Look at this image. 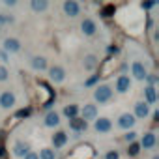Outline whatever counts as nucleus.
Wrapping results in <instances>:
<instances>
[{"instance_id":"nucleus-1","label":"nucleus","mask_w":159,"mask_h":159,"mask_svg":"<svg viewBox=\"0 0 159 159\" xmlns=\"http://www.w3.org/2000/svg\"><path fill=\"white\" fill-rule=\"evenodd\" d=\"M94 157H96V150L92 144H79L64 159H94Z\"/></svg>"},{"instance_id":"nucleus-2","label":"nucleus","mask_w":159,"mask_h":159,"mask_svg":"<svg viewBox=\"0 0 159 159\" xmlns=\"http://www.w3.org/2000/svg\"><path fill=\"white\" fill-rule=\"evenodd\" d=\"M111 98H112V88L109 84H101L94 90V99L98 103H107Z\"/></svg>"},{"instance_id":"nucleus-3","label":"nucleus","mask_w":159,"mask_h":159,"mask_svg":"<svg viewBox=\"0 0 159 159\" xmlns=\"http://www.w3.org/2000/svg\"><path fill=\"white\" fill-rule=\"evenodd\" d=\"M116 71V60L112 58V56H109V58H105L101 64H99V75L98 77H109V75H112Z\"/></svg>"},{"instance_id":"nucleus-4","label":"nucleus","mask_w":159,"mask_h":159,"mask_svg":"<svg viewBox=\"0 0 159 159\" xmlns=\"http://www.w3.org/2000/svg\"><path fill=\"white\" fill-rule=\"evenodd\" d=\"M81 118L88 124V120H98V107L92 103H86L81 111Z\"/></svg>"},{"instance_id":"nucleus-5","label":"nucleus","mask_w":159,"mask_h":159,"mask_svg":"<svg viewBox=\"0 0 159 159\" xmlns=\"http://www.w3.org/2000/svg\"><path fill=\"white\" fill-rule=\"evenodd\" d=\"M15 105V94L13 92H2L0 94V107L2 109H11Z\"/></svg>"},{"instance_id":"nucleus-6","label":"nucleus","mask_w":159,"mask_h":159,"mask_svg":"<svg viewBox=\"0 0 159 159\" xmlns=\"http://www.w3.org/2000/svg\"><path fill=\"white\" fill-rule=\"evenodd\" d=\"M64 11L69 17H77L79 11H81V6H79L75 0H66V2H64Z\"/></svg>"},{"instance_id":"nucleus-7","label":"nucleus","mask_w":159,"mask_h":159,"mask_svg":"<svg viewBox=\"0 0 159 159\" xmlns=\"http://www.w3.org/2000/svg\"><path fill=\"white\" fill-rule=\"evenodd\" d=\"M131 86V79L127 75H120L118 77V81H116V92L118 94H125Z\"/></svg>"},{"instance_id":"nucleus-8","label":"nucleus","mask_w":159,"mask_h":159,"mask_svg":"<svg viewBox=\"0 0 159 159\" xmlns=\"http://www.w3.org/2000/svg\"><path fill=\"white\" fill-rule=\"evenodd\" d=\"M135 116L133 114H129V112H124L120 118H118V125L122 127V129H131L133 125H135Z\"/></svg>"},{"instance_id":"nucleus-9","label":"nucleus","mask_w":159,"mask_h":159,"mask_svg":"<svg viewBox=\"0 0 159 159\" xmlns=\"http://www.w3.org/2000/svg\"><path fill=\"white\" fill-rule=\"evenodd\" d=\"M131 73H133L135 79H139V81H144V79L148 77V73H146V69H144V66L140 62H133L131 64Z\"/></svg>"},{"instance_id":"nucleus-10","label":"nucleus","mask_w":159,"mask_h":159,"mask_svg":"<svg viewBox=\"0 0 159 159\" xmlns=\"http://www.w3.org/2000/svg\"><path fill=\"white\" fill-rule=\"evenodd\" d=\"M81 30H83L84 36H94L96 30H98V25H96V21H92V19H84V21L81 23Z\"/></svg>"},{"instance_id":"nucleus-11","label":"nucleus","mask_w":159,"mask_h":159,"mask_svg":"<svg viewBox=\"0 0 159 159\" xmlns=\"http://www.w3.org/2000/svg\"><path fill=\"white\" fill-rule=\"evenodd\" d=\"M49 75H51V79L54 83H62L64 79H66V71H64V67H60V66H52L51 69H49Z\"/></svg>"},{"instance_id":"nucleus-12","label":"nucleus","mask_w":159,"mask_h":159,"mask_svg":"<svg viewBox=\"0 0 159 159\" xmlns=\"http://www.w3.org/2000/svg\"><path fill=\"white\" fill-rule=\"evenodd\" d=\"M94 127H96V131H99V133H109V131L112 129V124H111L109 118H99V120H96Z\"/></svg>"},{"instance_id":"nucleus-13","label":"nucleus","mask_w":159,"mask_h":159,"mask_svg":"<svg viewBox=\"0 0 159 159\" xmlns=\"http://www.w3.org/2000/svg\"><path fill=\"white\" fill-rule=\"evenodd\" d=\"M4 49L8 52H17V51H21V41L15 39V38H6L4 39Z\"/></svg>"},{"instance_id":"nucleus-14","label":"nucleus","mask_w":159,"mask_h":159,"mask_svg":"<svg viewBox=\"0 0 159 159\" xmlns=\"http://www.w3.org/2000/svg\"><path fill=\"white\" fill-rule=\"evenodd\" d=\"M150 114V107H148V103H144V101H139L137 105H135V118H146Z\"/></svg>"},{"instance_id":"nucleus-15","label":"nucleus","mask_w":159,"mask_h":159,"mask_svg":"<svg viewBox=\"0 0 159 159\" xmlns=\"http://www.w3.org/2000/svg\"><path fill=\"white\" fill-rule=\"evenodd\" d=\"M66 142H67V133H66V131H56V133L52 135V144H54V148H62Z\"/></svg>"},{"instance_id":"nucleus-16","label":"nucleus","mask_w":159,"mask_h":159,"mask_svg":"<svg viewBox=\"0 0 159 159\" xmlns=\"http://www.w3.org/2000/svg\"><path fill=\"white\" fill-rule=\"evenodd\" d=\"M86 125H88V124H86L81 116H77V118H71V120H69V127H71L73 131H84Z\"/></svg>"},{"instance_id":"nucleus-17","label":"nucleus","mask_w":159,"mask_h":159,"mask_svg":"<svg viewBox=\"0 0 159 159\" xmlns=\"http://www.w3.org/2000/svg\"><path fill=\"white\" fill-rule=\"evenodd\" d=\"M98 66H99V60H98L96 54H86V56H84V69L94 71Z\"/></svg>"},{"instance_id":"nucleus-18","label":"nucleus","mask_w":159,"mask_h":159,"mask_svg":"<svg viewBox=\"0 0 159 159\" xmlns=\"http://www.w3.org/2000/svg\"><path fill=\"white\" fill-rule=\"evenodd\" d=\"M139 144H140V148H144V150L153 148V146H155V135H153V133H146Z\"/></svg>"},{"instance_id":"nucleus-19","label":"nucleus","mask_w":159,"mask_h":159,"mask_svg":"<svg viewBox=\"0 0 159 159\" xmlns=\"http://www.w3.org/2000/svg\"><path fill=\"white\" fill-rule=\"evenodd\" d=\"M30 64H32V67H34V69H38V71L47 69V60H45L43 56H34V58L30 60Z\"/></svg>"},{"instance_id":"nucleus-20","label":"nucleus","mask_w":159,"mask_h":159,"mask_svg":"<svg viewBox=\"0 0 159 159\" xmlns=\"http://www.w3.org/2000/svg\"><path fill=\"white\" fill-rule=\"evenodd\" d=\"M58 124H60V116H58V112L51 111V112L45 116V125H47V127H54V125H58Z\"/></svg>"},{"instance_id":"nucleus-21","label":"nucleus","mask_w":159,"mask_h":159,"mask_svg":"<svg viewBox=\"0 0 159 159\" xmlns=\"http://www.w3.org/2000/svg\"><path fill=\"white\" fill-rule=\"evenodd\" d=\"M144 94H146V101H144V103H148V105L155 103V99H157V94H155V88H153L152 84L144 88Z\"/></svg>"},{"instance_id":"nucleus-22","label":"nucleus","mask_w":159,"mask_h":159,"mask_svg":"<svg viewBox=\"0 0 159 159\" xmlns=\"http://www.w3.org/2000/svg\"><path fill=\"white\" fill-rule=\"evenodd\" d=\"M13 153H15L17 157H25V155L28 153V144H26V142H21V140H19V142L15 144V148H13Z\"/></svg>"},{"instance_id":"nucleus-23","label":"nucleus","mask_w":159,"mask_h":159,"mask_svg":"<svg viewBox=\"0 0 159 159\" xmlns=\"http://www.w3.org/2000/svg\"><path fill=\"white\" fill-rule=\"evenodd\" d=\"M0 159H8V148H6V133L0 131Z\"/></svg>"},{"instance_id":"nucleus-24","label":"nucleus","mask_w":159,"mask_h":159,"mask_svg":"<svg viewBox=\"0 0 159 159\" xmlns=\"http://www.w3.org/2000/svg\"><path fill=\"white\" fill-rule=\"evenodd\" d=\"M64 114L71 120V118H77L79 116V105H66L64 107Z\"/></svg>"},{"instance_id":"nucleus-25","label":"nucleus","mask_w":159,"mask_h":159,"mask_svg":"<svg viewBox=\"0 0 159 159\" xmlns=\"http://www.w3.org/2000/svg\"><path fill=\"white\" fill-rule=\"evenodd\" d=\"M114 11H116V6H114V4H105V6L101 8V17L109 19V17L114 15Z\"/></svg>"},{"instance_id":"nucleus-26","label":"nucleus","mask_w":159,"mask_h":159,"mask_svg":"<svg viewBox=\"0 0 159 159\" xmlns=\"http://www.w3.org/2000/svg\"><path fill=\"white\" fill-rule=\"evenodd\" d=\"M30 6H32L34 11H45L49 4H47V0H32V4H30Z\"/></svg>"},{"instance_id":"nucleus-27","label":"nucleus","mask_w":159,"mask_h":159,"mask_svg":"<svg viewBox=\"0 0 159 159\" xmlns=\"http://www.w3.org/2000/svg\"><path fill=\"white\" fill-rule=\"evenodd\" d=\"M38 157H39V159H54V157H56V152H54L52 148H43Z\"/></svg>"},{"instance_id":"nucleus-28","label":"nucleus","mask_w":159,"mask_h":159,"mask_svg":"<svg viewBox=\"0 0 159 159\" xmlns=\"http://www.w3.org/2000/svg\"><path fill=\"white\" fill-rule=\"evenodd\" d=\"M139 152H140V144H139V142H131L129 148H127V153H129L131 157H137Z\"/></svg>"},{"instance_id":"nucleus-29","label":"nucleus","mask_w":159,"mask_h":159,"mask_svg":"<svg viewBox=\"0 0 159 159\" xmlns=\"http://www.w3.org/2000/svg\"><path fill=\"white\" fill-rule=\"evenodd\" d=\"M8 69L4 67V66H0V83H4V81H8Z\"/></svg>"},{"instance_id":"nucleus-30","label":"nucleus","mask_w":159,"mask_h":159,"mask_svg":"<svg viewBox=\"0 0 159 159\" xmlns=\"http://www.w3.org/2000/svg\"><path fill=\"white\" fill-rule=\"evenodd\" d=\"M30 112H32V109H21L15 116L17 118H26V116H30Z\"/></svg>"},{"instance_id":"nucleus-31","label":"nucleus","mask_w":159,"mask_h":159,"mask_svg":"<svg viewBox=\"0 0 159 159\" xmlns=\"http://www.w3.org/2000/svg\"><path fill=\"white\" fill-rule=\"evenodd\" d=\"M135 137H137L135 131H127V133H125V140H127V142H135Z\"/></svg>"},{"instance_id":"nucleus-32","label":"nucleus","mask_w":159,"mask_h":159,"mask_svg":"<svg viewBox=\"0 0 159 159\" xmlns=\"http://www.w3.org/2000/svg\"><path fill=\"white\" fill-rule=\"evenodd\" d=\"M120 155H118V152L116 150H111V152H107V155H105V159H118Z\"/></svg>"},{"instance_id":"nucleus-33","label":"nucleus","mask_w":159,"mask_h":159,"mask_svg":"<svg viewBox=\"0 0 159 159\" xmlns=\"http://www.w3.org/2000/svg\"><path fill=\"white\" fill-rule=\"evenodd\" d=\"M98 79H99V77H98V75H94V77H90V79H88L84 84H86V86H92V84H96V83H98Z\"/></svg>"},{"instance_id":"nucleus-34","label":"nucleus","mask_w":159,"mask_h":159,"mask_svg":"<svg viewBox=\"0 0 159 159\" xmlns=\"http://www.w3.org/2000/svg\"><path fill=\"white\" fill-rule=\"evenodd\" d=\"M13 19L11 17H6V15H0V25H4V23H11Z\"/></svg>"},{"instance_id":"nucleus-35","label":"nucleus","mask_w":159,"mask_h":159,"mask_svg":"<svg viewBox=\"0 0 159 159\" xmlns=\"http://www.w3.org/2000/svg\"><path fill=\"white\" fill-rule=\"evenodd\" d=\"M25 159H39V157H38V153H34V152H28V153L25 155Z\"/></svg>"},{"instance_id":"nucleus-36","label":"nucleus","mask_w":159,"mask_h":159,"mask_svg":"<svg viewBox=\"0 0 159 159\" xmlns=\"http://www.w3.org/2000/svg\"><path fill=\"white\" fill-rule=\"evenodd\" d=\"M152 6H155V2H142V8L144 10H150Z\"/></svg>"},{"instance_id":"nucleus-37","label":"nucleus","mask_w":159,"mask_h":159,"mask_svg":"<svg viewBox=\"0 0 159 159\" xmlns=\"http://www.w3.org/2000/svg\"><path fill=\"white\" fill-rule=\"evenodd\" d=\"M153 159H159V157H153Z\"/></svg>"}]
</instances>
